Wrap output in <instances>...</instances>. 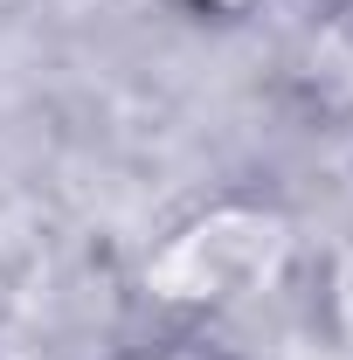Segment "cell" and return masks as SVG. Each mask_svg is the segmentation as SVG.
<instances>
[{
    "label": "cell",
    "mask_w": 353,
    "mask_h": 360,
    "mask_svg": "<svg viewBox=\"0 0 353 360\" xmlns=\"http://www.w3.org/2000/svg\"><path fill=\"white\" fill-rule=\"evenodd\" d=\"M326 326H333V340L353 354V236L333 250V264H326Z\"/></svg>",
    "instance_id": "obj_2"
},
{
    "label": "cell",
    "mask_w": 353,
    "mask_h": 360,
    "mask_svg": "<svg viewBox=\"0 0 353 360\" xmlns=\"http://www.w3.org/2000/svg\"><path fill=\"white\" fill-rule=\"evenodd\" d=\"M298 250V229L270 201H215L146 257V291L174 312H215L270 291Z\"/></svg>",
    "instance_id": "obj_1"
},
{
    "label": "cell",
    "mask_w": 353,
    "mask_h": 360,
    "mask_svg": "<svg viewBox=\"0 0 353 360\" xmlns=\"http://www.w3.org/2000/svg\"><path fill=\"white\" fill-rule=\"evenodd\" d=\"M180 14H194V21H243L257 0H174Z\"/></svg>",
    "instance_id": "obj_3"
},
{
    "label": "cell",
    "mask_w": 353,
    "mask_h": 360,
    "mask_svg": "<svg viewBox=\"0 0 353 360\" xmlns=\"http://www.w3.org/2000/svg\"><path fill=\"white\" fill-rule=\"evenodd\" d=\"M153 360H222V354H208V347H174V354H153Z\"/></svg>",
    "instance_id": "obj_4"
}]
</instances>
